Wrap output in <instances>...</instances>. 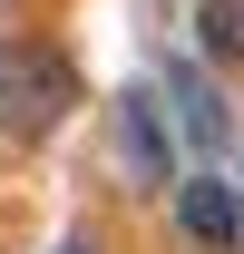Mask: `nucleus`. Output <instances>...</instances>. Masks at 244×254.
Here are the masks:
<instances>
[{
    "instance_id": "39448f33",
    "label": "nucleus",
    "mask_w": 244,
    "mask_h": 254,
    "mask_svg": "<svg viewBox=\"0 0 244 254\" xmlns=\"http://www.w3.org/2000/svg\"><path fill=\"white\" fill-rule=\"evenodd\" d=\"M195 49H205L215 68L244 59V0H205V10H195Z\"/></svg>"
},
{
    "instance_id": "f257e3e1",
    "label": "nucleus",
    "mask_w": 244,
    "mask_h": 254,
    "mask_svg": "<svg viewBox=\"0 0 244 254\" xmlns=\"http://www.w3.org/2000/svg\"><path fill=\"white\" fill-rule=\"evenodd\" d=\"M68 108H78V68H68L49 39H10V49H0V137H10V147H39Z\"/></svg>"
},
{
    "instance_id": "7ed1b4c3",
    "label": "nucleus",
    "mask_w": 244,
    "mask_h": 254,
    "mask_svg": "<svg viewBox=\"0 0 244 254\" xmlns=\"http://www.w3.org/2000/svg\"><path fill=\"white\" fill-rule=\"evenodd\" d=\"M118 157H127V176H137L147 195L176 176V127H166V98L156 88H127L118 98Z\"/></svg>"
},
{
    "instance_id": "423d86ee",
    "label": "nucleus",
    "mask_w": 244,
    "mask_h": 254,
    "mask_svg": "<svg viewBox=\"0 0 244 254\" xmlns=\"http://www.w3.org/2000/svg\"><path fill=\"white\" fill-rule=\"evenodd\" d=\"M59 254H98V245H88V235H68V245H59Z\"/></svg>"
},
{
    "instance_id": "f03ea898",
    "label": "nucleus",
    "mask_w": 244,
    "mask_h": 254,
    "mask_svg": "<svg viewBox=\"0 0 244 254\" xmlns=\"http://www.w3.org/2000/svg\"><path fill=\"white\" fill-rule=\"evenodd\" d=\"M166 108H176V147H195V157H225V147H235V108H225V98H215V78L195 59H166Z\"/></svg>"
},
{
    "instance_id": "20e7f679",
    "label": "nucleus",
    "mask_w": 244,
    "mask_h": 254,
    "mask_svg": "<svg viewBox=\"0 0 244 254\" xmlns=\"http://www.w3.org/2000/svg\"><path fill=\"white\" fill-rule=\"evenodd\" d=\"M176 225H185V235H195L205 254H225V245H235V225H244V205H235V176H225V166L185 176V186H176Z\"/></svg>"
}]
</instances>
